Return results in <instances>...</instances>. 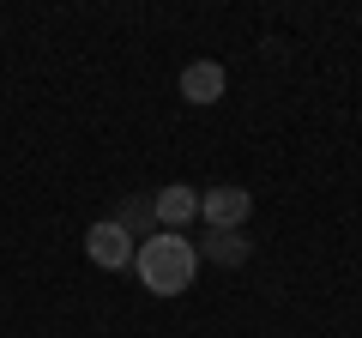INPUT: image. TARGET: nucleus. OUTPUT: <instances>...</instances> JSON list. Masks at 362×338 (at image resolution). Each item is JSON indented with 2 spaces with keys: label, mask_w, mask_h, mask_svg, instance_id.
<instances>
[{
  "label": "nucleus",
  "mask_w": 362,
  "mask_h": 338,
  "mask_svg": "<svg viewBox=\"0 0 362 338\" xmlns=\"http://www.w3.org/2000/svg\"><path fill=\"white\" fill-rule=\"evenodd\" d=\"M133 272H139V284L151 290V296H181V290L194 284V272H199V247L181 230H157V235L139 242Z\"/></svg>",
  "instance_id": "f257e3e1"
},
{
  "label": "nucleus",
  "mask_w": 362,
  "mask_h": 338,
  "mask_svg": "<svg viewBox=\"0 0 362 338\" xmlns=\"http://www.w3.org/2000/svg\"><path fill=\"white\" fill-rule=\"evenodd\" d=\"M85 254H90V266L121 272V266H133V254H139V247H133V235L121 230L115 218H97V223L85 230Z\"/></svg>",
  "instance_id": "f03ea898"
},
{
  "label": "nucleus",
  "mask_w": 362,
  "mask_h": 338,
  "mask_svg": "<svg viewBox=\"0 0 362 338\" xmlns=\"http://www.w3.org/2000/svg\"><path fill=\"white\" fill-rule=\"evenodd\" d=\"M247 211H254V194H247V187H206V194H199V218H206L211 230H242Z\"/></svg>",
  "instance_id": "7ed1b4c3"
},
{
  "label": "nucleus",
  "mask_w": 362,
  "mask_h": 338,
  "mask_svg": "<svg viewBox=\"0 0 362 338\" xmlns=\"http://www.w3.org/2000/svg\"><path fill=\"white\" fill-rule=\"evenodd\" d=\"M230 91V73H223V61H187L181 66V97L187 103H218V97Z\"/></svg>",
  "instance_id": "20e7f679"
},
{
  "label": "nucleus",
  "mask_w": 362,
  "mask_h": 338,
  "mask_svg": "<svg viewBox=\"0 0 362 338\" xmlns=\"http://www.w3.org/2000/svg\"><path fill=\"white\" fill-rule=\"evenodd\" d=\"M151 211H157L163 230L187 235V223L199 218V194H194V187H181V182H169V187H157V194H151Z\"/></svg>",
  "instance_id": "39448f33"
},
{
  "label": "nucleus",
  "mask_w": 362,
  "mask_h": 338,
  "mask_svg": "<svg viewBox=\"0 0 362 338\" xmlns=\"http://www.w3.org/2000/svg\"><path fill=\"white\" fill-rule=\"evenodd\" d=\"M109 218H115L121 230L133 235V242H145V235H157V211H151V199H133V194H127V199H121L115 211H109Z\"/></svg>",
  "instance_id": "423d86ee"
},
{
  "label": "nucleus",
  "mask_w": 362,
  "mask_h": 338,
  "mask_svg": "<svg viewBox=\"0 0 362 338\" xmlns=\"http://www.w3.org/2000/svg\"><path fill=\"white\" fill-rule=\"evenodd\" d=\"M206 254H211L218 266H242V260H247V242H242V230H211V235H206Z\"/></svg>",
  "instance_id": "0eeeda50"
}]
</instances>
